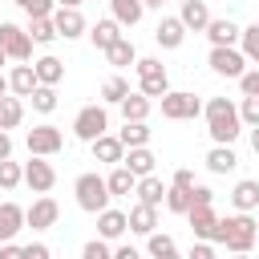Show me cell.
<instances>
[{
	"instance_id": "obj_44",
	"label": "cell",
	"mask_w": 259,
	"mask_h": 259,
	"mask_svg": "<svg viewBox=\"0 0 259 259\" xmlns=\"http://www.w3.org/2000/svg\"><path fill=\"white\" fill-rule=\"evenodd\" d=\"M239 89H243V97H259V65H251V69L239 77Z\"/></svg>"
},
{
	"instance_id": "obj_27",
	"label": "cell",
	"mask_w": 259,
	"mask_h": 259,
	"mask_svg": "<svg viewBox=\"0 0 259 259\" xmlns=\"http://www.w3.org/2000/svg\"><path fill=\"white\" fill-rule=\"evenodd\" d=\"M105 61H109V65H117V69H125V65H138V49H134V40L121 32V36H117V40L105 49Z\"/></svg>"
},
{
	"instance_id": "obj_11",
	"label": "cell",
	"mask_w": 259,
	"mask_h": 259,
	"mask_svg": "<svg viewBox=\"0 0 259 259\" xmlns=\"http://www.w3.org/2000/svg\"><path fill=\"white\" fill-rule=\"evenodd\" d=\"M57 219H61V206H57V198H49V194H40V198L24 210V223H28L32 231H49V227H57Z\"/></svg>"
},
{
	"instance_id": "obj_4",
	"label": "cell",
	"mask_w": 259,
	"mask_h": 259,
	"mask_svg": "<svg viewBox=\"0 0 259 259\" xmlns=\"http://www.w3.org/2000/svg\"><path fill=\"white\" fill-rule=\"evenodd\" d=\"M206 65H210V73L214 77H231V81H239L243 73H247V53L239 49V45H210V57H206Z\"/></svg>"
},
{
	"instance_id": "obj_20",
	"label": "cell",
	"mask_w": 259,
	"mask_h": 259,
	"mask_svg": "<svg viewBox=\"0 0 259 259\" xmlns=\"http://www.w3.org/2000/svg\"><path fill=\"white\" fill-rule=\"evenodd\" d=\"M125 214H130V231H134V235H150V231H158V206H150V202H134Z\"/></svg>"
},
{
	"instance_id": "obj_48",
	"label": "cell",
	"mask_w": 259,
	"mask_h": 259,
	"mask_svg": "<svg viewBox=\"0 0 259 259\" xmlns=\"http://www.w3.org/2000/svg\"><path fill=\"white\" fill-rule=\"evenodd\" d=\"M170 182H178V186H194V170H186V166H178V170L170 174Z\"/></svg>"
},
{
	"instance_id": "obj_15",
	"label": "cell",
	"mask_w": 259,
	"mask_h": 259,
	"mask_svg": "<svg viewBox=\"0 0 259 259\" xmlns=\"http://www.w3.org/2000/svg\"><path fill=\"white\" fill-rule=\"evenodd\" d=\"M186 24H182V16H162L158 20V28H154V40L162 45V49H178L182 40H186Z\"/></svg>"
},
{
	"instance_id": "obj_2",
	"label": "cell",
	"mask_w": 259,
	"mask_h": 259,
	"mask_svg": "<svg viewBox=\"0 0 259 259\" xmlns=\"http://www.w3.org/2000/svg\"><path fill=\"white\" fill-rule=\"evenodd\" d=\"M214 243L227 247V251H235V255H247V251H255V243H259V223L251 219V210H235V214L219 219Z\"/></svg>"
},
{
	"instance_id": "obj_39",
	"label": "cell",
	"mask_w": 259,
	"mask_h": 259,
	"mask_svg": "<svg viewBox=\"0 0 259 259\" xmlns=\"http://www.w3.org/2000/svg\"><path fill=\"white\" fill-rule=\"evenodd\" d=\"M28 101H32L36 113H53V109H57V85H36Z\"/></svg>"
},
{
	"instance_id": "obj_9",
	"label": "cell",
	"mask_w": 259,
	"mask_h": 259,
	"mask_svg": "<svg viewBox=\"0 0 259 259\" xmlns=\"http://www.w3.org/2000/svg\"><path fill=\"white\" fill-rule=\"evenodd\" d=\"M24 146H28V154H45V158H53L61 146H65V134L57 130V125H32L28 134H24Z\"/></svg>"
},
{
	"instance_id": "obj_58",
	"label": "cell",
	"mask_w": 259,
	"mask_h": 259,
	"mask_svg": "<svg viewBox=\"0 0 259 259\" xmlns=\"http://www.w3.org/2000/svg\"><path fill=\"white\" fill-rule=\"evenodd\" d=\"M178 4H182V0H178Z\"/></svg>"
},
{
	"instance_id": "obj_57",
	"label": "cell",
	"mask_w": 259,
	"mask_h": 259,
	"mask_svg": "<svg viewBox=\"0 0 259 259\" xmlns=\"http://www.w3.org/2000/svg\"><path fill=\"white\" fill-rule=\"evenodd\" d=\"M0 130H4V125H0Z\"/></svg>"
},
{
	"instance_id": "obj_26",
	"label": "cell",
	"mask_w": 259,
	"mask_h": 259,
	"mask_svg": "<svg viewBox=\"0 0 259 259\" xmlns=\"http://www.w3.org/2000/svg\"><path fill=\"white\" fill-rule=\"evenodd\" d=\"M231 206L235 210H255L259 206V178H239L231 190Z\"/></svg>"
},
{
	"instance_id": "obj_59",
	"label": "cell",
	"mask_w": 259,
	"mask_h": 259,
	"mask_svg": "<svg viewBox=\"0 0 259 259\" xmlns=\"http://www.w3.org/2000/svg\"><path fill=\"white\" fill-rule=\"evenodd\" d=\"M255 247H259V243H255Z\"/></svg>"
},
{
	"instance_id": "obj_45",
	"label": "cell",
	"mask_w": 259,
	"mask_h": 259,
	"mask_svg": "<svg viewBox=\"0 0 259 259\" xmlns=\"http://www.w3.org/2000/svg\"><path fill=\"white\" fill-rule=\"evenodd\" d=\"M214 247H219L214 239H198V243L190 247V255H194V259H214Z\"/></svg>"
},
{
	"instance_id": "obj_43",
	"label": "cell",
	"mask_w": 259,
	"mask_h": 259,
	"mask_svg": "<svg viewBox=\"0 0 259 259\" xmlns=\"http://www.w3.org/2000/svg\"><path fill=\"white\" fill-rule=\"evenodd\" d=\"M239 117H243V125H259V97H243L239 101Z\"/></svg>"
},
{
	"instance_id": "obj_36",
	"label": "cell",
	"mask_w": 259,
	"mask_h": 259,
	"mask_svg": "<svg viewBox=\"0 0 259 259\" xmlns=\"http://www.w3.org/2000/svg\"><path fill=\"white\" fill-rule=\"evenodd\" d=\"M117 138L125 142V150H130V146H150V125H146V121H125V125L117 130Z\"/></svg>"
},
{
	"instance_id": "obj_49",
	"label": "cell",
	"mask_w": 259,
	"mask_h": 259,
	"mask_svg": "<svg viewBox=\"0 0 259 259\" xmlns=\"http://www.w3.org/2000/svg\"><path fill=\"white\" fill-rule=\"evenodd\" d=\"M49 255H53V251H49L45 243H28V247H24V259H49Z\"/></svg>"
},
{
	"instance_id": "obj_32",
	"label": "cell",
	"mask_w": 259,
	"mask_h": 259,
	"mask_svg": "<svg viewBox=\"0 0 259 259\" xmlns=\"http://www.w3.org/2000/svg\"><path fill=\"white\" fill-rule=\"evenodd\" d=\"M190 190H194V186H178V182H170V186H166V210H170V214H186L190 202H194Z\"/></svg>"
},
{
	"instance_id": "obj_50",
	"label": "cell",
	"mask_w": 259,
	"mask_h": 259,
	"mask_svg": "<svg viewBox=\"0 0 259 259\" xmlns=\"http://www.w3.org/2000/svg\"><path fill=\"white\" fill-rule=\"evenodd\" d=\"M0 158H12V138H8V130H0Z\"/></svg>"
},
{
	"instance_id": "obj_55",
	"label": "cell",
	"mask_w": 259,
	"mask_h": 259,
	"mask_svg": "<svg viewBox=\"0 0 259 259\" xmlns=\"http://www.w3.org/2000/svg\"><path fill=\"white\" fill-rule=\"evenodd\" d=\"M142 4H146V8H162L166 0H142Z\"/></svg>"
},
{
	"instance_id": "obj_7",
	"label": "cell",
	"mask_w": 259,
	"mask_h": 259,
	"mask_svg": "<svg viewBox=\"0 0 259 259\" xmlns=\"http://www.w3.org/2000/svg\"><path fill=\"white\" fill-rule=\"evenodd\" d=\"M109 130V113H105V105H85L77 117H73V134L81 138V142H93V138H101Z\"/></svg>"
},
{
	"instance_id": "obj_16",
	"label": "cell",
	"mask_w": 259,
	"mask_h": 259,
	"mask_svg": "<svg viewBox=\"0 0 259 259\" xmlns=\"http://www.w3.org/2000/svg\"><path fill=\"white\" fill-rule=\"evenodd\" d=\"M117 109H121V121H146V117H150V109H154V97H146L142 89H138V93L130 89V93L121 97V105H117Z\"/></svg>"
},
{
	"instance_id": "obj_28",
	"label": "cell",
	"mask_w": 259,
	"mask_h": 259,
	"mask_svg": "<svg viewBox=\"0 0 259 259\" xmlns=\"http://www.w3.org/2000/svg\"><path fill=\"white\" fill-rule=\"evenodd\" d=\"M121 162H125L138 178H142V174H154V166H158V158H154V150H150V146H130Z\"/></svg>"
},
{
	"instance_id": "obj_52",
	"label": "cell",
	"mask_w": 259,
	"mask_h": 259,
	"mask_svg": "<svg viewBox=\"0 0 259 259\" xmlns=\"http://www.w3.org/2000/svg\"><path fill=\"white\" fill-rule=\"evenodd\" d=\"M8 93H12V85H8V77L0 73V97H8Z\"/></svg>"
},
{
	"instance_id": "obj_8",
	"label": "cell",
	"mask_w": 259,
	"mask_h": 259,
	"mask_svg": "<svg viewBox=\"0 0 259 259\" xmlns=\"http://www.w3.org/2000/svg\"><path fill=\"white\" fill-rule=\"evenodd\" d=\"M32 36H28V28H20V24H0V49L8 53V61H28L32 57Z\"/></svg>"
},
{
	"instance_id": "obj_18",
	"label": "cell",
	"mask_w": 259,
	"mask_h": 259,
	"mask_svg": "<svg viewBox=\"0 0 259 259\" xmlns=\"http://www.w3.org/2000/svg\"><path fill=\"white\" fill-rule=\"evenodd\" d=\"M24 227H28V223H24V206H16V202H0V243L16 239Z\"/></svg>"
},
{
	"instance_id": "obj_23",
	"label": "cell",
	"mask_w": 259,
	"mask_h": 259,
	"mask_svg": "<svg viewBox=\"0 0 259 259\" xmlns=\"http://www.w3.org/2000/svg\"><path fill=\"white\" fill-rule=\"evenodd\" d=\"M105 182H109V194H113V198H130V194H134V186H138V174H134L125 162H117V166L109 170V178H105Z\"/></svg>"
},
{
	"instance_id": "obj_56",
	"label": "cell",
	"mask_w": 259,
	"mask_h": 259,
	"mask_svg": "<svg viewBox=\"0 0 259 259\" xmlns=\"http://www.w3.org/2000/svg\"><path fill=\"white\" fill-rule=\"evenodd\" d=\"M4 61H8V53H4V49H0V65H4Z\"/></svg>"
},
{
	"instance_id": "obj_29",
	"label": "cell",
	"mask_w": 259,
	"mask_h": 259,
	"mask_svg": "<svg viewBox=\"0 0 259 259\" xmlns=\"http://www.w3.org/2000/svg\"><path fill=\"white\" fill-rule=\"evenodd\" d=\"M32 69H36V77H40V85H61L65 81V65L53 57V53H45V57H36L32 61Z\"/></svg>"
},
{
	"instance_id": "obj_33",
	"label": "cell",
	"mask_w": 259,
	"mask_h": 259,
	"mask_svg": "<svg viewBox=\"0 0 259 259\" xmlns=\"http://www.w3.org/2000/svg\"><path fill=\"white\" fill-rule=\"evenodd\" d=\"M28 36L36 40V45H53L61 32H57V24H53V16H28Z\"/></svg>"
},
{
	"instance_id": "obj_40",
	"label": "cell",
	"mask_w": 259,
	"mask_h": 259,
	"mask_svg": "<svg viewBox=\"0 0 259 259\" xmlns=\"http://www.w3.org/2000/svg\"><path fill=\"white\" fill-rule=\"evenodd\" d=\"M239 49L247 53V61H251V65H259V20L243 28V36H239Z\"/></svg>"
},
{
	"instance_id": "obj_14",
	"label": "cell",
	"mask_w": 259,
	"mask_h": 259,
	"mask_svg": "<svg viewBox=\"0 0 259 259\" xmlns=\"http://www.w3.org/2000/svg\"><path fill=\"white\" fill-rule=\"evenodd\" d=\"M186 219H190V231H194V239H214V231H219L214 202H206V206H190V210H186Z\"/></svg>"
},
{
	"instance_id": "obj_54",
	"label": "cell",
	"mask_w": 259,
	"mask_h": 259,
	"mask_svg": "<svg viewBox=\"0 0 259 259\" xmlns=\"http://www.w3.org/2000/svg\"><path fill=\"white\" fill-rule=\"evenodd\" d=\"M57 4H65V8H81L85 0H57Z\"/></svg>"
},
{
	"instance_id": "obj_51",
	"label": "cell",
	"mask_w": 259,
	"mask_h": 259,
	"mask_svg": "<svg viewBox=\"0 0 259 259\" xmlns=\"http://www.w3.org/2000/svg\"><path fill=\"white\" fill-rule=\"evenodd\" d=\"M113 255H117V259H138V251H134L130 243H121V247H113Z\"/></svg>"
},
{
	"instance_id": "obj_47",
	"label": "cell",
	"mask_w": 259,
	"mask_h": 259,
	"mask_svg": "<svg viewBox=\"0 0 259 259\" xmlns=\"http://www.w3.org/2000/svg\"><path fill=\"white\" fill-rule=\"evenodd\" d=\"M24 255V247L16 243V239H8V243H0V259H20Z\"/></svg>"
},
{
	"instance_id": "obj_53",
	"label": "cell",
	"mask_w": 259,
	"mask_h": 259,
	"mask_svg": "<svg viewBox=\"0 0 259 259\" xmlns=\"http://www.w3.org/2000/svg\"><path fill=\"white\" fill-rule=\"evenodd\" d=\"M251 150L259 154V125H251Z\"/></svg>"
},
{
	"instance_id": "obj_1",
	"label": "cell",
	"mask_w": 259,
	"mask_h": 259,
	"mask_svg": "<svg viewBox=\"0 0 259 259\" xmlns=\"http://www.w3.org/2000/svg\"><path fill=\"white\" fill-rule=\"evenodd\" d=\"M202 117H206V134L210 142H223V146H235V138L243 134V117H239V105L231 97H210L202 105Z\"/></svg>"
},
{
	"instance_id": "obj_38",
	"label": "cell",
	"mask_w": 259,
	"mask_h": 259,
	"mask_svg": "<svg viewBox=\"0 0 259 259\" xmlns=\"http://www.w3.org/2000/svg\"><path fill=\"white\" fill-rule=\"evenodd\" d=\"M24 182V166L12 158H0V190H16Z\"/></svg>"
},
{
	"instance_id": "obj_35",
	"label": "cell",
	"mask_w": 259,
	"mask_h": 259,
	"mask_svg": "<svg viewBox=\"0 0 259 259\" xmlns=\"http://www.w3.org/2000/svg\"><path fill=\"white\" fill-rule=\"evenodd\" d=\"M146 251H150L154 259H170V255H178V243H174L170 235H162V231H150V235H146Z\"/></svg>"
},
{
	"instance_id": "obj_22",
	"label": "cell",
	"mask_w": 259,
	"mask_h": 259,
	"mask_svg": "<svg viewBox=\"0 0 259 259\" xmlns=\"http://www.w3.org/2000/svg\"><path fill=\"white\" fill-rule=\"evenodd\" d=\"M235 166H239V154H235L231 146L214 142V146L206 150V170H210V174H231Z\"/></svg>"
},
{
	"instance_id": "obj_10",
	"label": "cell",
	"mask_w": 259,
	"mask_h": 259,
	"mask_svg": "<svg viewBox=\"0 0 259 259\" xmlns=\"http://www.w3.org/2000/svg\"><path fill=\"white\" fill-rule=\"evenodd\" d=\"M24 186L32 194H49L57 186V170L53 162H45V154H32V162H24Z\"/></svg>"
},
{
	"instance_id": "obj_3",
	"label": "cell",
	"mask_w": 259,
	"mask_h": 259,
	"mask_svg": "<svg viewBox=\"0 0 259 259\" xmlns=\"http://www.w3.org/2000/svg\"><path fill=\"white\" fill-rule=\"evenodd\" d=\"M73 194H77V206L85 210V214H97V210H105L109 206V182L101 178V174H77V182H73Z\"/></svg>"
},
{
	"instance_id": "obj_30",
	"label": "cell",
	"mask_w": 259,
	"mask_h": 259,
	"mask_svg": "<svg viewBox=\"0 0 259 259\" xmlns=\"http://www.w3.org/2000/svg\"><path fill=\"white\" fill-rule=\"evenodd\" d=\"M109 8H113V20L121 28H130V24H138L146 16V4L142 0H109Z\"/></svg>"
},
{
	"instance_id": "obj_19",
	"label": "cell",
	"mask_w": 259,
	"mask_h": 259,
	"mask_svg": "<svg viewBox=\"0 0 259 259\" xmlns=\"http://www.w3.org/2000/svg\"><path fill=\"white\" fill-rule=\"evenodd\" d=\"M8 85H12V93H16V97H32V89L40 85V77H36V69H32L28 61H20V65H12Z\"/></svg>"
},
{
	"instance_id": "obj_42",
	"label": "cell",
	"mask_w": 259,
	"mask_h": 259,
	"mask_svg": "<svg viewBox=\"0 0 259 259\" xmlns=\"http://www.w3.org/2000/svg\"><path fill=\"white\" fill-rule=\"evenodd\" d=\"M81 255H85V259H109V255H113V247H109V239H105V235H97V239H89V243L81 247Z\"/></svg>"
},
{
	"instance_id": "obj_24",
	"label": "cell",
	"mask_w": 259,
	"mask_h": 259,
	"mask_svg": "<svg viewBox=\"0 0 259 259\" xmlns=\"http://www.w3.org/2000/svg\"><path fill=\"white\" fill-rule=\"evenodd\" d=\"M134 194H138V202L162 206V202H166V182H162L158 174H142V178H138V186H134Z\"/></svg>"
},
{
	"instance_id": "obj_13",
	"label": "cell",
	"mask_w": 259,
	"mask_h": 259,
	"mask_svg": "<svg viewBox=\"0 0 259 259\" xmlns=\"http://www.w3.org/2000/svg\"><path fill=\"white\" fill-rule=\"evenodd\" d=\"M89 146H93V158H97V162H105V166H117V162L125 158V142H121L117 134H109V130H105L101 138H93Z\"/></svg>"
},
{
	"instance_id": "obj_21",
	"label": "cell",
	"mask_w": 259,
	"mask_h": 259,
	"mask_svg": "<svg viewBox=\"0 0 259 259\" xmlns=\"http://www.w3.org/2000/svg\"><path fill=\"white\" fill-rule=\"evenodd\" d=\"M206 36H210V45H239V36H243V28L231 20V16H210V24H206Z\"/></svg>"
},
{
	"instance_id": "obj_25",
	"label": "cell",
	"mask_w": 259,
	"mask_h": 259,
	"mask_svg": "<svg viewBox=\"0 0 259 259\" xmlns=\"http://www.w3.org/2000/svg\"><path fill=\"white\" fill-rule=\"evenodd\" d=\"M182 24L190 28V32H206V24H210V8H206V0H182Z\"/></svg>"
},
{
	"instance_id": "obj_6",
	"label": "cell",
	"mask_w": 259,
	"mask_h": 259,
	"mask_svg": "<svg viewBox=\"0 0 259 259\" xmlns=\"http://www.w3.org/2000/svg\"><path fill=\"white\" fill-rule=\"evenodd\" d=\"M158 101H162V117H170V121H194L202 113V101L194 93H186V89H170Z\"/></svg>"
},
{
	"instance_id": "obj_17",
	"label": "cell",
	"mask_w": 259,
	"mask_h": 259,
	"mask_svg": "<svg viewBox=\"0 0 259 259\" xmlns=\"http://www.w3.org/2000/svg\"><path fill=\"white\" fill-rule=\"evenodd\" d=\"M125 231H130V214H125V210H113V206L97 210V235H105V239H121Z\"/></svg>"
},
{
	"instance_id": "obj_37",
	"label": "cell",
	"mask_w": 259,
	"mask_h": 259,
	"mask_svg": "<svg viewBox=\"0 0 259 259\" xmlns=\"http://www.w3.org/2000/svg\"><path fill=\"white\" fill-rule=\"evenodd\" d=\"M125 93H130V81H125V77H117V73L105 77V85H101V101H105V105H121Z\"/></svg>"
},
{
	"instance_id": "obj_41",
	"label": "cell",
	"mask_w": 259,
	"mask_h": 259,
	"mask_svg": "<svg viewBox=\"0 0 259 259\" xmlns=\"http://www.w3.org/2000/svg\"><path fill=\"white\" fill-rule=\"evenodd\" d=\"M16 8L24 16H53L57 12V0H16Z\"/></svg>"
},
{
	"instance_id": "obj_46",
	"label": "cell",
	"mask_w": 259,
	"mask_h": 259,
	"mask_svg": "<svg viewBox=\"0 0 259 259\" xmlns=\"http://www.w3.org/2000/svg\"><path fill=\"white\" fill-rule=\"evenodd\" d=\"M190 194H194V202H190V206H206V202H214V190H210V186H198V182H194V190H190Z\"/></svg>"
},
{
	"instance_id": "obj_5",
	"label": "cell",
	"mask_w": 259,
	"mask_h": 259,
	"mask_svg": "<svg viewBox=\"0 0 259 259\" xmlns=\"http://www.w3.org/2000/svg\"><path fill=\"white\" fill-rule=\"evenodd\" d=\"M138 89L146 93V97H162V93H170V77H166V65L158 61V57H138Z\"/></svg>"
},
{
	"instance_id": "obj_12",
	"label": "cell",
	"mask_w": 259,
	"mask_h": 259,
	"mask_svg": "<svg viewBox=\"0 0 259 259\" xmlns=\"http://www.w3.org/2000/svg\"><path fill=\"white\" fill-rule=\"evenodd\" d=\"M53 24H57V32H61L65 40H77V36H85V32H89V24H85L81 8H65V4H57Z\"/></svg>"
},
{
	"instance_id": "obj_31",
	"label": "cell",
	"mask_w": 259,
	"mask_h": 259,
	"mask_svg": "<svg viewBox=\"0 0 259 259\" xmlns=\"http://www.w3.org/2000/svg\"><path fill=\"white\" fill-rule=\"evenodd\" d=\"M117 36H121V24H117L113 16H109V20H97V24L89 28V40H93V49H101V53H105V49H109Z\"/></svg>"
},
{
	"instance_id": "obj_34",
	"label": "cell",
	"mask_w": 259,
	"mask_h": 259,
	"mask_svg": "<svg viewBox=\"0 0 259 259\" xmlns=\"http://www.w3.org/2000/svg\"><path fill=\"white\" fill-rule=\"evenodd\" d=\"M24 121V101L12 93V97H0V125L4 130H16Z\"/></svg>"
}]
</instances>
